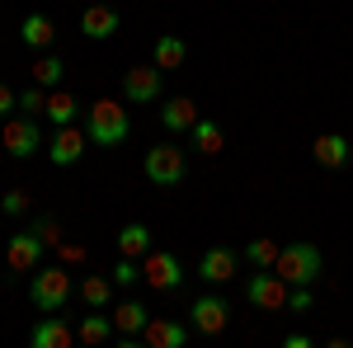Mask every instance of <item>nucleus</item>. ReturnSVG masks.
<instances>
[{"mask_svg":"<svg viewBox=\"0 0 353 348\" xmlns=\"http://www.w3.org/2000/svg\"><path fill=\"white\" fill-rule=\"evenodd\" d=\"M321 268H325L321 249H316L311 240H297V245H283V249H278V264H273V273H278L288 287H311V283L321 278Z\"/></svg>","mask_w":353,"mask_h":348,"instance_id":"1","label":"nucleus"},{"mask_svg":"<svg viewBox=\"0 0 353 348\" xmlns=\"http://www.w3.org/2000/svg\"><path fill=\"white\" fill-rule=\"evenodd\" d=\"M128 132H132V123H128V104L123 99H94L90 104V127H85V136L94 146H118V141H128Z\"/></svg>","mask_w":353,"mask_h":348,"instance_id":"2","label":"nucleus"},{"mask_svg":"<svg viewBox=\"0 0 353 348\" xmlns=\"http://www.w3.org/2000/svg\"><path fill=\"white\" fill-rule=\"evenodd\" d=\"M141 170H146V179H151L156 188H179L184 174H189V161H184V151H179L174 141H161V146L146 151Z\"/></svg>","mask_w":353,"mask_h":348,"instance_id":"3","label":"nucleus"},{"mask_svg":"<svg viewBox=\"0 0 353 348\" xmlns=\"http://www.w3.org/2000/svg\"><path fill=\"white\" fill-rule=\"evenodd\" d=\"M66 296H71V278H66V268H38L33 273V287H28V301L43 311V316H57L61 306H66Z\"/></svg>","mask_w":353,"mask_h":348,"instance_id":"4","label":"nucleus"},{"mask_svg":"<svg viewBox=\"0 0 353 348\" xmlns=\"http://www.w3.org/2000/svg\"><path fill=\"white\" fill-rule=\"evenodd\" d=\"M245 301L259 306V311H288V283L273 268H259V273L245 278Z\"/></svg>","mask_w":353,"mask_h":348,"instance_id":"5","label":"nucleus"},{"mask_svg":"<svg viewBox=\"0 0 353 348\" xmlns=\"http://www.w3.org/2000/svg\"><path fill=\"white\" fill-rule=\"evenodd\" d=\"M141 283L156 287V292H174V287L184 283V264H179L170 249H151V254L141 259Z\"/></svg>","mask_w":353,"mask_h":348,"instance_id":"6","label":"nucleus"},{"mask_svg":"<svg viewBox=\"0 0 353 348\" xmlns=\"http://www.w3.org/2000/svg\"><path fill=\"white\" fill-rule=\"evenodd\" d=\"M123 94H128V104H156V99H165L161 66H132L123 76Z\"/></svg>","mask_w":353,"mask_h":348,"instance_id":"7","label":"nucleus"},{"mask_svg":"<svg viewBox=\"0 0 353 348\" xmlns=\"http://www.w3.org/2000/svg\"><path fill=\"white\" fill-rule=\"evenodd\" d=\"M0 141H5V151H10L14 161H28V156L43 146V132H38V123H33V118H10V123H5V132H0Z\"/></svg>","mask_w":353,"mask_h":348,"instance_id":"8","label":"nucleus"},{"mask_svg":"<svg viewBox=\"0 0 353 348\" xmlns=\"http://www.w3.org/2000/svg\"><path fill=\"white\" fill-rule=\"evenodd\" d=\"M189 320H193V329H203L208 339H217L221 329H226V320H231V306H226L221 296H198L189 306Z\"/></svg>","mask_w":353,"mask_h":348,"instance_id":"9","label":"nucleus"},{"mask_svg":"<svg viewBox=\"0 0 353 348\" xmlns=\"http://www.w3.org/2000/svg\"><path fill=\"white\" fill-rule=\"evenodd\" d=\"M236 268H241L236 249H231V245H212V249H203V259H198V278H203V283H231Z\"/></svg>","mask_w":353,"mask_h":348,"instance_id":"10","label":"nucleus"},{"mask_svg":"<svg viewBox=\"0 0 353 348\" xmlns=\"http://www.w3.org/2000/svg\"><path fill=\"white\" fill-rule=\"evenodd\" d=\"M38 259H43V240H38L33 231H14L10 245H5V264H10V273H28V268H38Z\"/></svg>","mask_w":353,"mask_h":348,"instance_id":"11","label":"nucleus"},{"mask_svg":"<svg viewBox=\"0 0 353 348\" xmlns=\"http://www.w3.org/2000/svg\"><path fill=\"white\" fill-rule=\"evenodd\" d=\"M76 344V325L61 320V316H43L28 334V348H71Z\"/></svg>","mask_w":353,"mask_h":348,"instance_id":"12","label":"nucleus"},{"mask_svg":"<svg viewBox=\"0 0 353 348\" xmlns=\"http://www.w3.org/2000/svg\"><path fill=\"white\" fill-rule=\"evenodd\" d=\"M193 123H198V104H193L189 94H174V99H165V104H161V127L170 136L193 132Z\"/></svg>","mask_w":353,"mask_h":348,"instance_id":"13","label":"nucleus"},{"mask_svg":"<svg viewBox=\"0 0 353 348\" xmlns=\"http://www.w3.org/2000/svg\"><path fill=\"white\" fill-rule=\"evenodd\" d=\"M85 146H90V136H85L76 123H71V127H52V165H61V170L76 165L85 156Z\"/></svg>","mask_w":353,"mask_h":348,"instance_id":"14","label":"nucleus"},{"mask_svg":"<svg viewBox=\"0 0 353 348\" xmlns=\"http://www.w3.org/2000/svg\"><path fill=\"white\" fill-rule=\"evenodd\" d=\"M118 24H123V19H118V10H113V5H90V10L81 14V33L90 38V43L113 38V33H118Z\"/></svg>","mask_w":353,"mask_h":348,"instance_id":"15","label":"nucleus"},{"mask_svg":"<svg viewBox=\"0 0 353 348\" xmlns=\"http://www.w3.org/2000/svg\"><path fill=\"white\" fill-rule=\"evenodd\" d=\"M311 156H316V165H325V170H344L349 165V136H339V132L316 136Z\"/></svg>","mask_w":353,"mask_h":348,"instance_id":"16","label":"nucleus"},{"mask_svg":"<svg viewBox=\"0 0 353 348\" xmlns=\"http://www.w3.org/2000/svg\"><path fill=\"white\" fill-rule=\"evenodd\" d=\"M146 325H151V311H146L141 301H123V306L113 311V329H118L123 339H137V334H146Z\"/></svg>","mask_w":353,"mask_h":348,"instance_id":"17","label":"nucleus"},{"mask_svg":"<svg viewBox=\"0 0 353 348\" xmlns=\"http://www.w3.org/2000/svg\"><path fill=\"white\" fill-rule=\"evenodd\" d=\"M184 344H189V325H179V320L146 325V348H184Z\"/></svg>","mask_w":353,"mask_h":348,"instance_id":"18","label":"nucleus"},{"mask_svg":"<svg viewBox=\"0 0 353 348\" xmlns=\"http://www.w3.org/2000/svg\"><path fill=\"white\" fill-rule=\"evenodd\" d=\"M19 38H24L28 48H38V52H48L57 43V24L48 19V14H28L24 24H19Z\"/></svg>","mask_w":353,"mask_h":348,"instance_id":"19","label":"nucleus"},{"mask_svg":"<svg viewBox=\"0 0 353 348\" xmlns=\"http://www.w3.org/2000/svg\"><path fill=\"white\" fill-rule=\"evenodd\" d=\"M118 249H123V259H146V254H151V231H146L141 221H128V226L118 231Z\"/></svg>","mask_w":353,"mask_h":348,"instance_id":"20","label":"nucleus"},{"mask_svg":"<svg viewBox=\"0 0 353 348\" xmlns=\"http://www.w3.org/2000/svg\"><path fill=\"white\" fill-rule=\"evenodd\" d=\"M76 113H81L76 94H61V90H52V94H48V108H43V118H48L52 127H71V123H76Z\"/></svg>","mask_w":353,"mask_h":348,"instance_id":"21","label":"nucleus"},{"mask_svg":"<svg viewBox=\"0 0 353 348\" xmlns=\"http://www.w3.org/2000/svg\"><path fill=\"white\" fill-rule=\"evenodd\" d=\"M156 66H161V71H179V66H184V57H189V48H184V38H174V33H161V38H156Z\"/></svg>","mask_w":353,"mask_h":348,"instance_id":"22","label":"nucleus"},{"mask_svg":"<svg viewBox=\"0 0 353 348\" xmlns=\"http://www.w3.org/2000/svg\"><path fill=\"white\" fill-rule=\"evenodd\" d=\"M109 334H113V316H99V311H90V316L76 325V339H81V344H90V348L104 344Z\"/></svg>","mask_w":353,"mask_h":348,"instance_id":"23","label":"nucleus"},{"mask_svg":"<svg viewBox=\"0 0 353 348\" xmlns=\"http://www.w3.org/2000/svg\"><path fill=\"white\" fill-rule=\"evenodd\" d=\"M193 146H198V151H203V156H217L221 146H226V136H221V127L217 123H212V118H198V123H193Z\"/></svg>","mask_w":353,"mask_h":348,"instance_id":"24","label":"nucleus"},{"mask_svg":"<svg viewBox=\"0 0 353 348\" xmlns=\"http://www.w3.org/2000/svg\"><path fill=\"white\" fill-rule=\"evenodd\" d=\"M81 301L90 306V311L109 306V301H113V278H94V273H90V278L81 283Z\"/></svg>","mask_w":353,"mask_h":348,"instance_id":"25","label":"nucleus"},{"mask_svg":"<svg viewBox=\"0 0 353 348\" xmlns=\"http://www.w3.org/2000/svg\"><path fill=\"white\" fill-rule=\"evenodd\" d=\"M61 76H66V66H61L57 57H38V61H33V85H38V90H57Z\"/></svg>","mask_w":353,"mask_h":348,"instance_id":"26","label":"nucleus"},{"mask_svg":"<svg viewBox=\"0 0 353 348\" xmlns=\"http://www.w3.org/2000/svg\"><path fill=\"white\" fill-rule=\"evenodd\" d=\"M278 249H283L278 240H250L241 254H245V259H250L254 268H273V264H278Z\"/></svg>","mask_w":353,"mask_h":348,"instance_id":"27","label":"nucleus"},{"mask_svg":"<svg viewBox=\"0 0 353 348\" xmlns=\"http://www.w3.org/2000/svg\"><path fill=\"white\" fill-rule=\"evenodd\" d=\"M19 108H24V118H33V113H43V108H48V90H38V85H28V90H19Z\"/></svg>","mask_w":353,"mask_h":348,"instance_id":"28","label":"nucleus"},{"mask_svg":"<svg viewBox=\"0 0 353 348\" xmlns=\"http://www.w3.org/2000/svg\"><path fill=\"white\" fill-rule=\"evenodd\" d=\"M132 283H141L137 259H118V264H113V287H132Z\"/></svg>","mask_w":353,"mask_h":348,"instance_id":"29","label":"nucleus"},{"mask_svg":"<svg viewBox=\"0 0 353 348\" xmlns=\"http://www.w3.org/2000/svg\"><path fill=\"white\" fill-rule=\"evenodd\" d=\"M0 207H5V216H28V193L24 188H10V193L0 198Z\"/></svg>","mask_w":353,"mask_h":348,"instance_id":"30","label":"nucleus"},{"mask_svg":"<svg viewBox=\"0 0 353 348\" xmlns=\"http://www.w3.org/2000/svg\"><path fill=\"white\" fill-rule=\"evenodd\" d=\"M33 236L43 240V249H57V245H61V226H57V221H38Z\"/></svg>","mask_w":353,"mask_h":348,"instance_id":"31","label":"nucleus"},{"mask_svg":"<svg viewBox=\"0 0 353 348\" xmlns=\"http://www.w3.org/2000/svg\"><path fill=\"white\" fill-rule=\"evenodd\" d=\"M288 311H311V287H292L288 292Z\"/></svg>","mask_w":353,"mask_h":348,"instance_id":"32","label":"nucleus"},{"mask_svg":"<svg viewBox=\"0 0 353 348\" xmlns=\"http://www.w3.org/2000/svg\"><path fill=\"white\" fill-rule=\"evenodd\" d=\"M14 108H19V94H14V90H10V85L0 81V118H10V113H14Z\"/></svg>","mask_w":353,"mask_h":348,"instance_id":"33","label":"nucleus"},{"mask_svg":"<svg viewBox=\"0 0 353 348\" xmlns=\"http://www.w3.org/2000/svg\"><path fill=\"white\" fill-rule=\"evenodd\" d=\"M57 254H61L66 264H81V259H85V249H81V245H57Z\"/></svg>","mask_w":353,"mask_h":348,"instance_id":"34","label":"nucleus"},{"mask_svg":"<svg viewBox=\"0 0 353 348\" xmlns=\"http://www.w3.org/2000/svg\"><path fill=\"white\" fill-rule=\"evenodd\" d=\"M278 348H316V344H311L306 334H297V329H292V334H283V344H278Z\"/></svg>","mask_w":353,"mask_h":348,"instance_id":"35","label":"nucleus"},{"mask_svg":"<svg viewBox=\"0 0 353 348\" xmlns=\"http://www.w3.org/2000/svg\"><path fill=\"white\" fill-rule=\"evenodd\" d=\"M325 348H353V344H349V339H330Z\"/></svg>","mask_w":353,"mask_h":348,"instance_id":"36","label":"nucleus"},{"mask_svg":"<svg viewBox=\"0 0 353 348\" xmlns=\"http://www.w3.org/2000/svg\"><path fill=\"white\" fill-rule=\"evenodd\" d=\"M118 348H146V344H137V339H123V344H118Z\"/></svg>","mask_w":353,"mask_h":348,"instance_id":"37","label":"nucleus"},{"mask_svg":"<svg viewBox=\"0 0 353 348\" xmlns=\"http://www.w3.org/2000/svg\"><path fill=\"white\" fill-rule=\"evenodd\" d=\"M85 348H90V344H85Z\"/></svg>","mask_w":353,"mask_h":348,"instance_id":"38","label":"nucleus"}]
</instances>
